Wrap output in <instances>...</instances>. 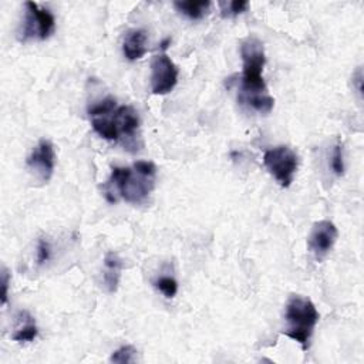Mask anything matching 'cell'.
<instances>
[{
	"mask_svg": "<svg viewBox=\"0 0 364 364\" xmlns=\"http://www.w3.org/2000/svg\"><path fill=\"white\" fill-rule=\"evenodd\" d=\"M242 80L240 100L260 114H269L273 109L274 100L269 94L263 80V67L266 64L263 43L256 36L246 37L240 44Z\"/></svg>",
	"mask_w": 364,
	"mask_h": 364,
	"instance_id": "6da1fadb",
	"label": "cell"
},
{
	"mask_svg": "<svg viewBox=\"0 0 364 364\" xmlns=\"http://www.w3.org/2000/svg\"><path fill=\"white\" fill-rule=\"evenodd\" d=\"M156 166L151 161H136L131 168L114 166L109 178L102 185L107 202L117 203L124 199L128 203H144L155 188Z\"/></svg>",
	"mask_w": 364,
	"mask_h": 364,
	"instance_id": "7a4b0ae2",
	"label": "cell"
},
{
	"mask_svg": "<svg viewBox=\"0 0 364 364\" xmlns=\"http://www.w3.org/2000/svg\"><path fill=\"white\" fill-rule=\"evenodd\" d=\"M318 318L320 314L314 303L309 297L291 294L286 303V328L283 330V334L297 341L301 346V348L307 351Z\"/></svg>",
	"mask_w": 364,
	"mask_h": 364,
	"instance_id": "3957f363",
	"label": "cell"
},
{
	"mask_svg": "<svg viewBox=\"0 0 364 364\" xmlns=\"http://www.w3.org/2000/svg\"><path fill=\"white\" fill-rule=\"evenodd\" d=\"M263 164L282 188H289L299 168V156L290 146L277 145L264 151Z\"/></svg>",
	"mask_w": 364,
	"mask_h": 364,
	"instance_id": "277c9868",
	"label": "cell"
},
{
	"mask_svg": "<svg viewBox=\"0 0 364 364\" xmlns=\"http://www.w3.org/2000/svg\"><path fill=\"white\" fill-rule=\"evenodd\" d=\"M55 30V18L48 9L40 7L34 1L26 3V14L21 24L20 40L27 41L30 38L47 40Z\"/></svg>",
	"mask_w": 364,
	"mask_h": 364,
	"instance_id": "5b68a950",
	"label": "cell"
},
{
	"mask_svg": "<svg viewBox=\"0 0 364 364\" xmlns=\"http://www.w3.org/2000/svg\"><path fill=\"white\" fill-rule=\"evenodd\" d=\"M117 101L114 97H105L104 100L92 104L88 108V115L92 129L107 141H118L119 135L114 122V114L117 109Z\"/></svg>",
	"mask_w": 364,
	"mask_h": 364,
	"instance_id": "8992f818",
	"label": "cell"
},
{
	"mask_svg": "<svg viewBox=\"0 0 364 364\" xmlns=\"http://www.w3.org/2000/svg\"><path fill=\"white\" fill-rule=\"evenodd\" d=\"M179 70L165 53L156 54L151 61V90L155 95L169 94L178 82Z\"/></svg>",
	"mask_w": 364,
	"mask_h": 364,
	"instance_id": "52a82bcc",
	"label": "cell"
},
{
	"mask_svg": "<svg viewBox=\"0 0 364 364\" xmlns=\"http://www.w3.org/2000/svg\"><path fill=\"white\" fill-rule=\"evenodd\" d=\"M30 173L40 182H48L55 168V151L50 139H40L26 159Z\"/></svg>",
	"mask_w": 364,
	"mask_h": 364,
	"instance_id": "ba28073f",
	"label": "cell"
},
{
	"mask_svg": "<svg viewBox=\"0 0 364 364\" xmlns=\"http://www.w3.org/2000/svg\"><path fill=\"white\" fill-rule=\"evenodd\" d=\"M338 230L331 220H318L313 225L309 236V249L316 259L326 257L337 242Z\"/></svg>",
	"mask_w": 364,
	"mask_h": 364,
	"instance_id": "9c48e42d",
	"label": "cell"
},
{
	"mask_svg": "<svg viewBox=\"0 0 364 364\" xmlns=\"http://www.w3.org/2000/svg\"><path fill=\"white\" fill-rule=\"evenodd\" d=\"M119 138H134L139 129V115L132 105H119L114 114Z\"/></svg>",
	"mask_w": 364,
	"mask_h": 364,
	"instance_id": "30bf717a",
	"label": "cell"
},
{
	"mask_svg": "<svg viewBox=\"0 0 364 364\" xmlns=\"http://www.w3.org/2000/svg\"><path fill=\"white\" fill-rule=\"evenodd\" d=\"M122 53L127 60L135 61L146 53V31L144 28H129L124 34Z\"/></svg>",
	"mask_w": 364,
	"mask_h": 364,
	"instance_id": "8fae6325",
	"label": "cell"
},
{
	"mask_svg": "<svg viewBox=\"0 0 364 364\" xmlns=\"http://www.w3.org/2000/svg\"><path fill=\"white\" fill-rule=\"evenodd\" d=\"M122 270V260L115 252H108L104 257L102 270V284L108 293H115L119 284Z\"/></svg>",
	"mask_w": 364,
	"mask_h": 364,
	"instance_id": "7c38bea8",
	"label": "cell"
},
{
	"mask_svg": "<svg viewBox=\"0 0 364 364\" xmlns=\"http://www.w3.org/2000/svg\"><path fill=\"white\" fill-rule=\"evenodd\" d=\"M38 336V328L36 324L34 317L23 310L18 316V326L16 327L14 333L11 334V340L17 343H30Z\"/></svg>",
	"mask_w": 364,
	"mask_h": 364,
	"instance_id": "4fadbf2b",
	"label": "cell"
},
{
	"mask_svg": "<svg viewBox=\"0 0 364 364\" xmlns=\"http://www.w3.org/2000/svg\"><path fill=\"white\" fill-rule=\"evenodd\" d=\"M173 7L183 16H186L191 20H200L203 18L210 9V1L208 0H188V1H175Z\"/></svg>",
	"mask_w": 364,
	"mask_h": 364,
	"instance_id": "5bb4252c",
	"label": "cell"
},
{
	"mask_svg": "<svg viewBox=\"0 0 364 364\" xmlns=\"http://www.w3.org/2000/svg\"><path fill=\"white\" fill-rule=\"evenodd\" d=\"M154 286L166 297L172 299L178 293V282L172 276H161L154 282Z\"/></svg>",
	"mask_w": 364,
	"mask_h": 364,
	"instance_id": "9a60e30c",
	"label": "cell"
},
{
	"mask_svg": "<svg viewBox=\"0 0 364 364\" xmlns=\"http://www.w3.org/2000/svg\"><path fill=\"white\" fill-rule=\"evenodd\" d=\"M136 348L134 346H122L118 350H115L111 357L109 361L111 363H118V364H127V363H134L136 361Z\"/></svg>",
	"mask_w": 364,
	"mask_h": 364,
	"instance_id": "2e32d148",
	"label": "cell"
},
{
	"mask_svg": "<svg viewBox=\"0 0 364 364\" xmlns=\"http://www.w3.org/2000/svg\"><path fill=\"white\" fill-rule=\"evenodd\" d=\"M219 6L222 9L223 17H235L246 11L249 7V3L245 0H235V1H222L219 3Z\"/></svg>",
	"mask_w": 364,
	"mask_h": 364,
	"instance_id": "e0dca14e",
	"label": "cell"
},
{
	"mask_svg": "<svg viewBox=\"0 0 364 364\" xmlns=\"http://www.w3.org/2000/svg\"><path fill=\"white\" fill-rule=\"evenodd\" d=\"M330 168L337 176H341L344 173V155H343V145L340 142L333 146Z\"/></svg>",
	"mask_w": 364,
	"mask_h": 364,
	"instance_id": "ac0fdd59",
	"label": "cell"
},
{
	"mask_svg": "<svg viewBox=\"0 0 364 364\" xmlns=\"http://www.w3.org/2000/svg\"><path fill=\"white\" fill-rule=\"evenodd\" d=\"M51 259V245L47 239H40L37 243V252H36V262L37 264H44Z\"/></svg>",
	"mask_w": 364,
	"mask_h": 364,
	"instance_id": "d6986e66",
	"label": "cell"
},
{
	"mask_svg": "<svg viewBox=\"0 0 364 364\" xmlns=\"http://www.w3.org/2000/svg\"><path fill=\"white\" fill-rule=\"evenodd\" d=\"M10 273L6 267L1 270V306H6L7 297H9V284H10Z\"/></svg>",
	"mask_w": 364,
	"mask_h": 364,
	"instance_id": "ffe728a7",
	"label": "cell"
}]
</instances>
